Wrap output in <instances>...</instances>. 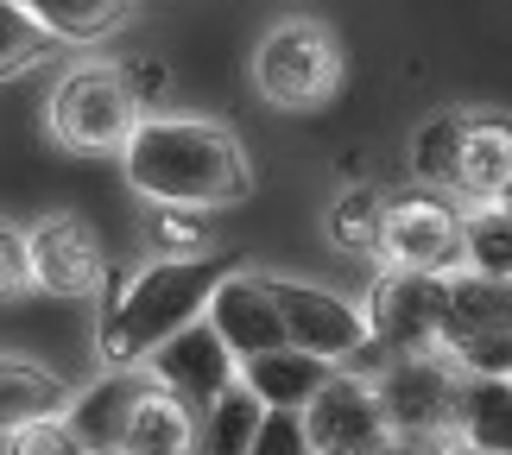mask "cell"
<instances>
[{
    "label": "cell",
    "mask_w": 512,
    "mask_h": 455,
    "mask_svg": "<svg viewBox=\"0 0 512 455\" xmlns=\"http://www.w3.org/2000/svg\"><path fill=\"white\" fill-rule=\"evenodd\" d=\"M127 184L171 209H228L253 196V165L241 140L222 121H190V114H140V127L121 146Z\"/></svg>",
    "instance_id": "obj_1"
},
{
    "label": "cell",
    "mask_w": 512,
    "mask_h": 455,
    "mask_svg": "<svg viewBox=\"0 0 512 455\" xmlns=\"http://www.w3.org/2000/svg\"><path fill=\"white\" fill-rule=\"evenodd\" d=\"M234 272V253H171V260L140 266L133 279L114 291L102 310V361L108 367H140L159 342H171L184 323L209 310L215 285Z\"/></svg>",
    "instance_id": "obj_2"
},
{
    "label": "cell",
    "mask_w": 512,
    "mask_h": 455,
    "mask_svg": "<svg viewBox=\"0 0 512 455\" xmlns=\"http://www.w3.org/2000/svg\"><path fill=\"white\" fill-rule=\"evenodd\" d=\"M373 392H380V411L392 424V437L405 449H430L456 443V399H462V373L443 348L430 354H386L380 367L367 373Z\"/></svg>",
    "instance_id": "obj_3"
},
{
    "label": "cell",
    "mask_w": 512,
    "mask_h": 455,
    "mask_svg": "<svg viewBox=\"0 0 512 455\" xmlns=\"http://www.w3.org/2000/svg\"><path fill=\"white\" fill-rule=\"evenodd\" d=\"M140 127V89L114 64H76L51 89V133L70 152H121Z\"/></svg>",
    "instance_id": "obj_4"
},
{
    "label": "cell",
    "mask_w": 512,
    "mask_h": 455,
    "mask_svg": "<svg viewBox=\"0 0 512 455\" xmlns=\"http://www.w3.org/2000/svg\"><path fill=\"white\" fill-rule=\"evenodd\" d=\"M253 83L272 108H317L342 83V51L317 19H285L253 51Z\"/></svg>",
    "instance_id": "obj_5"
},
{
    "label": "cell",
    "mask_w": 512,
    "mask_h": 455,
    "mask_svg": "<svg viewBox=\"0 0 512 455\" xmlns=\"http://www.w3.org/2000/svg\"><path fill=\"white\" fill-rule=\"evenodd\" d=\"M304 430L317 455H405V443L392 437V424L380 411V392L354 367H336L323 380V392L304 405Z\"/></svg>",
    "instance_id": "obj_6"
},
{
    "label": "cell",
    "mask_w": 512,
    "mask_h": 455,
    "mask_svg": "<svg viewBox=\"0 0 512 455\" xmlns=\"http://www.w3.org/2000/svg\"><path fill=\"white\" fill-rule=\"evenodd\" d=\"M367 342L380 354H430L443 342V279L386 266L367 291Z\"/></svg>",
    "instance_id": "obj_7"
},
{
    "label": "cell",
    "mask_w": 512,
    "mask_h": 455,
    "mask_svg": "<svg viewBox=\"0 0 512 455\" xmlns=\"http://www.w3.org/2000/svg\"><path fill=\"white\" fill-rule=\"evenodd\" d=\"M272 304H279V323H285V342L304 348V354H323L329 367H354L367 354V316L361 304L336 298L323 285H304V279H266Z\"/></svg>",
    "instance_id": "obj_8"
},
{
    "label": "cell",
    "mask_w": 512,
    "mask_h": 455,
    "mask_svg": "<svg viewBox=\"0 0 512 455\" xmlns=\"http://www.w3.org/2000/svg\"><path fill=\"white\" fill-rule=\"evenodd\" d=\"M380 260L399 272H430L449 279L462 266V209L437 196H399L386 203V228H380Z\"/></svg>",
    "instance_id": "obj_9"
},
{
    "label": "cell",
    "mask_w": 512,
    "mask_h": 455,
    "mask_svg": "<svg viewBox=\"0 0 512 455\" xmlns=\"http://www.w3.org/2000/svg\"><path fill=\"white\" fill-rule=\"evenodd\" d=\"M146 367H152V386H165L171 399H184L190 411H203L209 399H222V392L241 380V361L228 354V342L203 323V316H196V323H184L171 342L152 348Z\"/></svg>",
    "instance_id": "obj_10"
},
{
    "label": "cell",
    "mask_w": 512,
    "mask_h": 455,
    "mask_svg": "<svg viewBox=\"0 0 512 455\" xmlns=\"http://www.w3.org/2000/svg\"><path fill=\"white\" fill-rule=\"evenodd\" d=\"M26 247H32V285L51 298H95L108 279V253L95 241V228L76 215H45L26 234Z\"/></svg>",
    "instance_id": "obj_11"
},
{
    "label": "cell",
    "mask_w": 512,
    "mask_h": 455,
    "mask_svg": "<svg viewBox=\"0 0 512 455\" xmlns=\"http://www.w3.org/2000/svg\"><path fill=\"white\" fill-rule=\"evenodd\" d=\"M203 323L228 342L234 361H247V354H266V348H285V323H279V304H272L266 279H260V272H241V266H234L228 279L215 285Z\"/></svg>",
    "instance_id": "obj_12"
},
{
    "label": "cell",
    "mask_w": 512,
    "mask_h": 455,
    "mask_svg": "<svg viewBox=\"0 0 512 455\" xmlns=\"http://www.w3.org/2000/svg\"><path fill=\"white\" fill-rule=\"evenodd\" d=\"M146 392V380L133 367H114L102 373L95 386L70 392L64 405V424L76 430V443H83V455H121L127 443V418H133V399Z\"/></svg>",
    "instance_id": "obj_13"
},
{
    "label": "cell",
    "mask_w": 512,
    "mask_h": 455,
    "mask_svg": "<svg viewBox=\"0 0 512 455\" xmlns=\"http://www.w3.org/2000/svg\"><path fill=\"white\" fill-rule=\"evenodd\" d=\"M512 177V114H462V146L449 190L462 203H500Z\"/></svg>",
    "instance_id": "obj_14"
},
{
    "label": "cell",
    "mask_w": 512,
    "mask_h": 455,
    "mask_svg": "<svg viewBox=\"0 0 512 455\" xmlns=\"http://www.w3.org/2000/svg\"><path fill=\"white\" fill-rule=\"evenodd\" d=\"M329 367L323 354H304V348H266V354H247L241 361V386L253 392L260 405H285V411H304L310 399L323 392V380H329Z\"/></svg>",
    "instance_id": "obj_15"
},
{
    "label": "cell",
    "mask_w": 512,
    "mask_h": 455,
    "mask_svg": "<svg viewBox=\"0 0 512 455\" xmlns=\"http://www.w3.org/2000/svg\"><path fill=\"white\" fill-rule=\"evenodd\" d=\"M190 449H196V411L184 399H171L165 386H146L133 399L121 455H190Z\"/></svg>",
    "instance_id": "obj_16"
},
{
    "label": "cell",
    "mask_w": 512,
    "mask_h": 455,
    "mask_svg": "<svg viewBox=\"0 0 512 455\" xmlns=\"http://www.w3.org/2000/svg\"><path fill=\"white\" fill-rule=\"evenodd\" d=\"M64 405H70V386L51 367L0 354V437L19 424H38V418H64Z\"/></svg>",
    "instance_id": "obj_17"
},
{
    "label": "cell",
    "mask_w": 512,
    "mask_h": 455,
    "mask_svg": "<svg viewBox=\"0 0 512 455\" xmlns=\"http://www.w3.org/2000/svg\"><path fill=\"white\" fill-rule=\"evenodd\" d=\"M449 329H494V335H512V279H487V272L456 266L443 279V335Z\"/></svg>",
    "instance_id": "obj_18"
},
{
    "label": "cell",
    "mask_w": 512,
    "mask_h": 455,
    "mask_svg": "<svg viewBox=\"0 0 512 455\" xmlns=\"http://www.w3.org/2000/svg\"><path fill=\"white\" fill-rule=\"evenodd\" d=\"M456 443L487 449V455H512V386L506 380H462Z\"/></svg>",
    "instance_id": "obj_19"
},
{
    "label": "cell",
    "mask_w": 512,
    "mask_h": 455,
    "mask_svg": "<svg viewBox=\"0 0 512 455\" xmlns=\"http://www.w3.org/2000/svg\"><path fill=\"white\" fill-rule=\"evenodd\" d=\"M260 418H266V405L253 399L241 380H234L222 399H209L203 411H196V449L190 455H247Z\"/></svg>",
    "instance_id": "obj_20"
},
{
    "label": "cell",
    "mask_w": 512,
    "mask_h": 455,
    "mask_svg": "<svg viewBox=\"0 0 512 455\" xmlns=\"http://www.w3.org/2000/svg\"><path fill=\"white\" fill-rule=\"evenodd\" d=\"M51 38H70V45H95V38L121 32L133 0H19Z\"/></svg>",
    "instance_id": "obj_21"
},
{
    "label": "cell",
    "mask_w": 512,
    "mask_h": 455,
    "mask_svg": "<svg viewBox=\"0 0 512 455\" xmlns=\"http://www.w3.org/2000/svg\"><path fill=\"white\" fill-rule=\"evenodd\" d=\"M462 266L487 279H512V209L475 203L462 209Z\"/></svg>",
    "instance_id": "obj_22"
},
{
    "label": "cell",
    "mask_w": 512,
    "mask_h": 455,
    "mask_svg": "<svg viewBox=\"0 0 512 455\" xmlns=\"http://www.w3.org/2000/svg\"><path fill=\"white\" fill-rule=\"evenodd\" d=\"M380 228H386V196L367 184L342 190L336 209H329V241L348 253H380Z\"/></svg>",
    "instance_id": "obj_23"
},
{
    "label": "cell",
    "mask_w": 512,
    "mask_h": 455,
    "mask_svg": "<svg viewBox=\"0 0 512 455\" xmlns=\"http://www.w3.org/2000/svg\"><path fill=\"white\" fill-rule=\"evenodd\" d=\"M437 348L456 361L462 380H512V335H494V329H449Z\"/></svg>",
    "instance_id": "obj_24"
},
{
    "label": "cell",
    "mask_w": 512,
    "mask_h": 455,
    "mask_svg": "<svg viewBox=\"0 0 512 455\" xmlns=\"http://www.w3.org/2000/svg\"><path fill=\"white\" fill-rule=\"evenodd\" d=\"M456 146H462V114H437V121H424L418 140H411V171H418V184L449 190V177H456Z\"/></svg>",
    "instance_id": "obj_25"
},
{
    "label": "cell",
    "mask_w": 512,
    "mask_h": 455,
    "mask_svg": "<svg viewBox=\"0 0 512 455\" xmlns=\"http://www.w3.org/2000/svg\"><path fill=\"white\" fill-rule=\"evenodd\" d=\"M51 51V32L19 7V0H0V76H19L32 70L38 57Z\"/></svg>",
    "instance_id": "obj_26"
},
{
    "label": "cell",
    "mask_w": 512,
    "mask_h": 455,
    "mask_svg": "<svg viewBox=\"0 0 512 455\" xmlns=\"http://www.w3.org/2000/svg\"><path fill=\"white\" fill-rule=\"evenodd\" d=\"M247 455H317V449H310V430H304V411L266 405V418H260V430H253Z\"/></svg>",
    "instance_id": "obj_27"
},
{
    "label": "cell",
    "mask_w": 512,
    "mask_h": 455,
    "mask_svg": "<svg viewBox=\"0 0 512 455\" xmlns=\"http://www.w3.org/2000/svg\"><path fill=\"white\" fill-rule=\"evenodd\" d=\"M7 455H83V443H76V430L64 418H38V424L7 430Z\"/></svg>",
    "instance_id": "obj_28"
},
{
    "label": "cell",
    "mask_w": 512,
    "mask_h": 455,
    "mask_svg": "<svg viewBox=\"0 0 512 455\" xmlns=\"http://www.w3.org/2000/svg\"><path fill=\"white\" fill-rule=\"evenodd\" d=\"M152 241H159L165 253H196V247H203V209L159 203V215H152Z\"/></svg>",
    "instance_id": "obj_29"
},
{
    "label": "cell",
    "mask_w": 512,
    "mask_h": 455,
    "mask_svg": "<svg viewBox=\"0 0 512 455\" xmlns=\"http://www.w3.org/2000/svg\"><path fill=\"white\" fill-rule=\"evenodd\" d=\"M19 291H32V247L19 228L0 222V298H19Z\"/></svg>",
    "instance_id": "obj_30"
},
{
    "label": "cell",
    "mask_w": 512,
    "mask_h": 455,
    "mask_svg": "<svg viewBox=\"0 0 512 455\" xmlns=\"http://www.w3.org/2000/svg\"><path fill=\"white\" fill-rule=\"evenodd\" d=\"M437 455H487V449H468V443H443Z\"/></svg>",
    "instance_id": "obj_31"
},
{
    "label": "cell",
    "mask_w": 512,
    "mask_h": 455,
    "mask_svg": "<svg viewBox=\"0 0 512 455\" xmlns=\"http://www.w3.org/2000/svg\"><path fill=\"white\" fill-rule=\"evenodd\" d=\"M500 209H512V177H506V190H500Z\"/></svg>",
    "instance_id": "obj_32"
},
{
    "label": "cell",
    "mask_w": 512,
    "mask_h": 455,
    "mask_svg": "<svg viewBox=\"0 0 512 455\" xmlns=\"http://www.w3.org/2000/svg\"><path fill=\"white\" fill-rule=\"evenodd\" d=\"M506 386H512V380H506Z\"/></svg>",
    "instance_id": "obj_33"
}]
</instances>
